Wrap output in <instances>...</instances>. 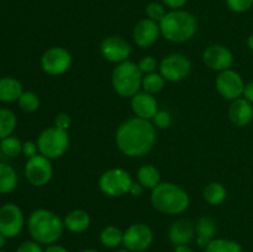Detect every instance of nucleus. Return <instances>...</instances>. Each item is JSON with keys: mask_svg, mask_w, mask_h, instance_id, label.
<instances>
[{"mask_svg": "<svg viewBox=\"0 0 253 252\" xmlns=\"http://www.w3.org/2000/svg\"><path fill=\"white\" fill-rule=\"evenodd\" d=\"M133 184L132 177L124 168H110L100 175L98 187L103 194L110 198H119L130 193Z\"/></svg>", "mask_w": 253, "mask_h": 252, "instance_id": "0eeeda50", "label": "nucleus"}, {"mask_svg": "<svg viewBox=\"0 0 253 252\" xmlns=\"http://www.w3.org/2000/svg\"><path fill=\"white\" fill-rule=\"evenodd\" d=\"M226 5L234 12H246L253 6V0H226Z\"/></svg>", "mask_w": 253, "mask_h": 252, "instance_id": "72a5a7b5", "label": "nucleus"}, {"mask_svg": "<svg viewBox=\"0 0 253 252\" xmlns=\"http://www.w3.org/2000/svg\"><path fill=\"white\" fill-rule=\"evenodd\" d=\"M131 109L135 116L145 120H152L153 116L160 110L155 96L146 91H138L131 98Z\"/></svg>", "mask_w": 253, "mask_h": 252, "instance_id": "f3484780", "label": "nucleus"}, {"mask_svg": "<svg viewBox=\"0 0 253 252\" xmlns=\"http://www.w3.org/2000/svg\"><path fill=\"white\" fill-rule=\"evenodd\" d=\"M173 252H194L189 245H179V246L174 247Z\"/></svg>", "mask_w": 253, "mask_h": 252, "instance_id": "37998d69", "label": "nucleus"}, {"mask_svg": "<svg viewBox=\"0 0 253 252\" xmlns=\"http://www.w3.org/2000/svg\"><path fill=\"white\" fill-rule=\"evenodd\" d=\"M69 135L66 130L51 126L42 131L37 137L40 155L48 160L59 158L67 152L69 147Z\"/></svg>", "mask_w": 253, "mask_h": 252, "instance_id": "423d86ee", "label": "nucleus"}, {"mask_svg": "<svg viewBox=\"0 0 253 252\" xmlns=\"http://www.w3.org/2000/svg\"><path fill=\"white\" fill-rule=\"evenodd\" d=\"M151 203L157 211L168 215H178L189 208L190 198L179 185L170 182H161L151 193Z\"/></svg>", "mask_w": 253, "mask_h": 252, "instance_id": "7ed1b4c3", "label": "nucleus"}, {"mask_svg": "<svg viewBox=\"0 0 253 252\" xmlns=\"http://www.w3.org/2000/svg\"><path fill=\"white\" fill-rule=\"evenodd\" d=\"M0 252H5V251H2V250H0Z\"/></svg>", "mask_w": 253, "mask_h": 252, "instance_id": "8fccbe9b", "label": "nucleus"}, {"mask_svg": "<svg viewBox=\"0 0 253 252\" xmlns=\"http://www.w3.org/2000/svg\"><path fill=\"white\" fill-rule=\"evenodd\" d=\"M72 66V54L64 47L53 46L44 51L41 57V68L46 74L58 77L66 73Z\"/></svg>", "mask_w": 253, "mask_h": 252, "instance_id": "1a4fd4ad", "label": "nucleus"}, {"mask_svg": "<svg viewBox=\"0 0 253 252\" xmlns=\"http://www.w3.org/2000/svg\"><path fill=\"white\" fill-rule=\"evenodd\" d=\"M217 226L214 219L210 216H202L195 222V235H197V245L200 249H205L216 235Z\"/></svg>", "mask_w": 253, "mask_h": 252, "instance_id": "aec40b11", "label": "nucleus"}, {"mask_svg": "<svg viewBox=\"0 0 253 252\" xmlns=\"http://www.w3.org/2000/svg\"><path fill=\"white\" fill-rule=\"evenodd\" d=\"M195 236V224L190 220L180 219L173 222L168 230V239L174 246L188 245Z\"/></svg>", "mask_w": 253, "mask_h": 252, "instance_id": "6ab92c4d", "label": "nucleus"}, {"mask_svg": "<svg viewBox=\"0 0 253 252\" xmlns=\"http://www.w3.org/2000/svg\"><path fill=\"white\" fill-rule=\"evenodd\" d=\"M19 106L25 113H35L40 108V98L34 91H24L17 100Z\"/></svg>", "mask_w": 253, "mask_h": 252, "instance_id": "7c9ffc66", "label": "nucleus"}, {"mask_svg": "<svg viewBox=\"0 0 253 252\" xmlns=\"http://www.w3.org/2000/svg\"><path fill=\"white\" fill-rule=\"evenodd\" d=\"M247 46H249V48L253 52V34L247 37Z\"/></svg>", "mask_w": 253, "mask_h": 252, "instance_id": "c03bdc74", "label": "nucleus"}, {"mask_svg": "<svg viewBox=\"0 0 253 252\" xmlns=\"http://www.w3.org/2000/svg\"><path fill=\"white\" fill-rule=\"evenodd\" d=\"M64 229L72 234H82L90 226V215L82 209L69 211L63 219Z\"/></svg>", "mask_w": 253, "mask_h": 252, "instance_id": "412c9836", "label": "nucleus"}, {"mask_svg": "<svg viewBox=\"0 0 253 252\" xmlns=\"http://www.w3.org/2000/svg\"><path fill=\"white\" fill-rule=\"evenodd\" d=\"M246 100H249L250 103H253V82H250V83L245 84V89H244V94H242Z\"/></svg>", "mask_w": 253, "mask_h": 252, "instance_id": "ea45409f", "label": "nucleus"}, {"mask_svg": "<svg viewBox=\"0 0 253 252\" xmlns=\"http://www.w3.org/2000/svg\"><path fill=\"white\" fill-rule=\"evenodd\" d=\"M187 1L188 0H162L163 4L172 10H180L187 4Z\"/></svg>", "mask_w": 253, "mask_h": 252, "instance_id": "58836bf2", "label": "nucleus"}, {"mask_svg": "<svg viewBox=\"0 0 253 252\" xmlns=\"http://www.w3.org/2000/svg\"><path fill=\"white\" fill-rule=\"evenodd\" d=\"M166 79L163 78L161 73H156V72H152V73L145 74L142 78V90L146 91L148 94H155L160 93L163 88H165Z\"/></svg>", "mask_w": 253, "mask_h": 252, "instance_id": "c85d7f7f", "label": "nucleus"}, {"mask_svg": "<svg viewBox=\"0 0 253 252\" xmlns=\"http://www.w3.org/2000/svg\"><path fill=\"white\" fill-rule=\"evenodd\" d=\"M230 121L237 127H245L253 119V106L245 98L235 99L229 106Z\"/></svg>", "mask_w": 253, "mask_h": 252, "instance_id": "a211bd4d", "label": "nucleus"}, {"mask_svg": "<svg viewBox=\"0 0 253 252\" xmlns=\"http://www.w3.org/2000/svg\"><path fill=\"white\" fill-rule=\"evenodd\" d=\"M99 240L106 249H118L120 245H123L124 231H121L119 227L114 226V225H109L101 230Z\"/></svg>", "mask_w": 253, "mask_h": 252, "instance_id": "393cba45", "label": "nucleus"}, {"mask_svg": "<svg viewBox=\"0 0 253 252\" xmlns=\"http://www.w3.org/2000/svg\"><path fill=\"white\" fill-rule=\"evenodd\" d=\"M5 242H6V237H5L4 235H2L1 232H0V250H1L2 247L5 246Z\"/></svg>", "mask_w": 253, "mask_h": 252, "instance_id": "a18cd8bd", "label": "nucleus"}, {"mask_svg": "<svg viewBox=\"0 0 253 252\" xmlns=\"http://www.w3.org/2000/svg\"><path fill=\"white\" fill-rule=\"evenodd\" d=\"M132 48L124 37L109 36L101 41L100 53L110 63H123L127 61Z\"/></svg>", "mask_w": 253, "mask_h": 252, "instance_id": "4468645a", "label": "nucleus"}, {"mask_svg": "<svg viewBox=\"0 0 253 252\" xmlns=\"http://www.w3.org/2000/svg\"><path fill=\"white\" fill-rule=\"evenodd\" d=\"M137 66L143 74H148L155 72V69L158 66V62L153 56H145L138 61Z\"/></svg>", "mask_w": 253, "mask_h": 252, "instance_id": "f704fd0d", "label": "nucleus"}, {"mask_svg": "<svg viewBox=\"0 0 253 252\" xmlns=\"http://www.w3.org/2000/svg\"><path fill=\"white\" fill-rule=\"evenodd\" d=\"M71 125H72V119L67 113H59L57 114L56 118H54V126L61 128V130L68 131V128L71 127Z\"/></svg>", "mask_w": 253, "mask_h": 252, "instance_id": "e433bc0d", "label": "nucleus"}, {"mask_svg": "<svg viewBox=\"0 0 253 252\" xmlns=\"http://www.w3.org/2000/svg\"><path fill=\"white\" fill-rule=\"evenodd\" d=\"M203 61L208 68L220 73L231 69V66L234 64V54L222 44H211L203 52Z\"/></svg>", "mask_w": 253, "mask_h": 252, "instance_id": "2eb2a0df", "label": "nucleus"}, {"mask_svg": "<svg viewBox=\"0 0 253 252\" xmlns=\"http://www.w3.org/2000/svg\"><path fill=\"white\" fill-rule=\"evenodd\" d=\"M79 252H99L98 250H95V249H84V250H82V251H79Z\"/></svg>", "mask_w": 253, "mask_h": 252, "instance_id": "49530a36", "label": "nucleus"}, {"mask_svg": "<svg viewBox=\"0 0 253 252\" xmlns=\"http://www.w3.org/2000/svg\"><path fill=\"white\" fill-rule=\"evenodd\" d=\"M15 252H44V250L42 249L41 244L34 240H29V241L21 242Z\"/></svg>", "mask_w": 253, "mask_h": 252, "instance_id": "c9c22d12", "label": "nucleus"}, {"mask_svg": "<svg viewBox=\"0 0 253 252\" xmlns=\"http://www.w3.org/2000/svg\"><path fill=\"white\" fill-rule=\"evenodd\" d=\"M215 85H216L217 93L222 98L232 101L242 96L245 82L236 71L227 69V71L220 72L219 76L216 77V81H215Z\"/></svg>", "mask_w": 253, "mask_h": 252, "instance_id": "ddd939ff", "label": "nucleus"}, {"mask_svg": "<svg viewBox=\"0 0 253 252\" xmlns=\"http://www.w3.org/2000/svg\"><path fill=\"white\" fill-rule=\"evenodd\" d=\"M115 142L119 151L127 157H143L155 146L156 127L151 120L133 116L120 124Z\"/></svg>", "mask_w": 253, "mask_h": 252, "instance_id": "f257e3e1", "label": "nucleus"}, {"mask_svg": "<svg viewBox=\"0 0 253 252\" xmlns=\"http://www.w3.org/2000/svg\"><path fill=\"white\" fill-rule=\"evenodd\" d=\"M143 73L137 63L125 61L119 63L111 73V84L114 90L121 98H132L142 88Z\"/></svg>", "mask_w": 253, "mask_h": 252, "instance_id": "39448f33", "label": "nucleus"}, {"mask_svg": "<svg viewBox=\"0 0 253 252\" xmlns=\"http://www.w3.org/2000/svg\"><path fill=\"white\" fill-rule=\"evenodd\" d=\"M143 192H145V188H143L138 182H136V183L133 182V184H132V187H131L130 193H128V194L135 195V197H140V195L143 194Z\"/></svg>", "mask_w": 253, "mask_h": 252, "instance_id": "a19ab883", "label": "nucleus"}, {"mask_svg": "<svg viewBox=\"0 0 253 252\" xmlns=\"http://www.w3.org/2000/svg\"><path fill=\"white\" fill-rule=\"evenodd\" d=\"M22 93H24L22 84L19 79L12 78V77L0 78V101L1 103L17 101Z\"/></svg>", "mask_w": 253, "mask_h": 252, "instance_id": "4be33fe9", "label": "nucleus"}, {"mask_svg": "<svg viewBox=\"0 0 253 252\" xmlns=\"http://www.w3.org/2000/svg\"><path fill=\"white\" fill-rule=\"evenodd\" d=\"M116 252H131V251H128V250H126V249H123V250H118Z\"/></svg>", "mask_w": 253, "mask_h": 252, "instance_id": "de8ad7c7", "label": "nucleus"}, {"mask_svg": "<svg viewBox=\"0 0 253 252\" xmlns=\"http://www.w3.org/2000/svg\"><path fill=\"white\" fill-rule=\"evenodd\" d=\"M153 231L148 225L136 222L124 231L123 245L131 252H145L152 246Z\"/></svg>", "mask_w": 253, "mask_h": 252, "instance_id": "9d476101", "label": "nucleus"}, {"mask_svg": "<svg viewBox=\"0 0 253 252\" xmlns=\"http://www.w3.org/2000/svg\"><path fill=\"white\" fill-rule=\"evenodd\" d=\"M192 71V62L182 53L166 56L160 63V73L167 82L178 83L187 78Z\"/></svg>", "mask_w": 253, "mask_h": 252, "instance_id": "6e6552de", "label": "nucleus"}, {"mask_svg": "<svg viewBox=\"0 0 253 252\" xmlns=\"http://www.w3.org/2000/svg\"><path fill=\"white\" fill-rule=\"evenodd\" d=\"M44 252H68V250H67L64 246H62V245H58L56 242V244L48 245V246L44 249Z\"/></svg>", "mask_w": 253, "mask_h": 252, "instance_id": "79ce46f5", "label": "nucleus"}, {"mask_svg": "<svg viewBox=\"0 0 253 252\" xmlns=\"http://www.w3.org/2000/svg\"><path fill=\"white\" fill-rule=\"evenodd\" d=\"M137 182L145 189H155L161 183V173L153 165L141 166L137 170Z\"/></svg>", "mask_w": 253, "mask_h": 252, "instance_id": "5701e85b", "label": "nucleus"}, {"mask_svg": "<svg viewBox=\"0 0 253 252\" xmlns=\"http://www.w3.org/2000/svg\"><path fill=\"white\" fill-rule=\"evenodd\" d=\"M167 14L165 6L162 4L157 1H152L146 6V15H147V19L153 20L156 22H160L161 20L165 17V15Z\"/></svg>", "mask_w": 253, "mask_h": 252, "instance_id": "2f4dec72", "label": "nucleus"}, {"mask_svg": "<svg viewBox=\"0 0 253 252\" xmlns=\"http://www.w3.org/2000/svg\"><path fill=\"white\" fill-rule=\"evenodd\" d=\"M25 175L34 187H44L48 184L53 175L51 160L42 155H37L27 160L25 165Z\"/></svg>", "mask_w": 253, "mask_h": 252, "instance_id": "9b49d317", "label": "nucleus"}, {"mask_svg": "<svg viewBox=\"0 0 253 252\" xmlns=\"http://www.w3.org/2000/svg\"><path fill=\"white\" fill-rule=\"evenodd\" d=\"M22 153H24L27 158L35 157V156L39 155L40 152L37 142H34V141H26V142L22 143Z\"/></svg>", "mask_w": 253, "mask_h": 252, "instance_id": "4c0bfd02", "label": "nucleus"}, {"mask_svg": "<svg viewBox=\"0 0 253 252\" xmlns=\"http://www.w3.org/2000/svg\"><path fill=\"white\" fill-rule=\"evenodd\" d=\"M227 190L224 187V184L219 182H211L209 184L205 185L203 189V198L205 202L212 207H217V205L222 204L226 200Z\"/></svg>", "mask_w": 253, "mask_h": 252, "instance_id": "b1692460", "label": "nucleus"}, {"mask_svg": "<svg viewBox=\"0 0 253 252\" xmlns=\"http://www.w3.org/2000/svg\"><path fill=\"white\" fill-rule=\"evenodd\" d=\"M0 150L6 157L15 158L22 153V142L15 136H9L0 141Z\"/></svg>", "mask_w": 253, "mask_h": 252, "instance_id": "c756f323", "label": "nucleus"}, {"mask_svg": "<svg viewBox=\"0 0 253 252\" xmlns=\"http://www.w3.org/2000/svg\"><path fill=\"white\" fill-rule=\"evenodd\" d=\"M1 156H2V152H1V150H0V158H1Z\"/></svg>", "mask_w": 253, "mask_h": 252, "instance_id": "09e8293b", "label": "nucleus"}, {"mask_svg": "<svg viewBox=\"0 0 253 252\" xmlns=\"http://www.w3.org/2000/svg\"><path fill=\"white\" fill-rule=\"evenodd\" d=\"M17 185V174L11 166L0 163V194L11 193Z\"/></svg>", "mask_w": 253, "mask_h": 252, "instance_id": "a878e982", "label": "nucleus"}, {"mask_svg": "<svg viewBox=\"0 0 253 252\" xmlns=\"http://www.w3.org/2000/svg\"><path fill=\"white\" fill-rule=\"evenodd\" d=\"M205 252H244L239 242L230 239H214L204 249Z\"/></svg>", "mask_w": 253, "mask_h": 252, "instance_id": "cd10ccee", "label": "nucleus"}, {"mask_svg": "<svg viewBox=\"0 0 253 252\" xmlns=\"http://www.w3.org/2000/svg\"><path fill=\"white\" fill-rule=\"evenodd\" d=\"M27 229L34 241L48 246L61 239L64 224L56 212L47 209H36L30 214Z\"/></svg>", "mask_w": 253, "mask_h": 252, "instance_id": "f03ea898", "label": "nucleus"}, {"mask_svg": "<svg viewBox=\"0 0 253 252\" xmlns=\"http://www.w3.org/2000/svg\"><path fill=\"white\" fill-rule=\"evenodd\" d=\"M16 125V115L9 109H0V141L11 136Z\"/></svg>", "mask_w": 253, "mask_h": 252, "instance_id": "bb28decb", "label": "nucleus"}, {"mask_svg": "<svg viewBox=\"0 0 253 252\" xmlns=\"http://www.w3.org/2000/svg\"><path fill=\"white\" fill-rule=\"evenodd\" d=\"M152 124L155 127L165 130V128H168L172 125V115L167 110H158L157 114L153 116Z\"/></svg>", "mask_w": 253, "mask_h": 252, "instance_id": "473e14b6", "label": "nucleus"}, {"mask_svg": "<svg viewBox=\"0 0 253 252\" xmlns=\"http://www.w3.org/2000/svg\"><path fill=\"white\" fill-rule=\"evenodd\" d=\"M161 34L158 22L150 19H142L135 25L132 31L133 42L141 48H147L156 43Z\"/></svg>", "mask_w": 253, "mask_h": 252, "instance_id": "dca6fc26", "label": "nucleus"}, {"mask_svg": "<svg viewBox=\"0 0 253 252\" xmlns=\"http://www.w3.org/2000/svg\"><path fill=\"white\" fill-rule=\"evenodd\" d=\"M162 36L175 43H183L194 37L198 30L195 16L184 10H172L158 22Z\"/></svg>", "mask_w": 253, "mask_h": 252, "instance_id": "20e7f679", "label": "nucleus"}, {"mask_svg": "<svg viewBox=\"0 0 253 252\" xmlns=\"http://www.w3.org/2000/svg\"><path fill=\"white\" fill-rule=\"evenodd\" d=\"M25 216L16 204L7 203L0 208V232L6 239L16 237L22 231Z\"/></svg>", "mask_w": 253, "mask_h": 252, "instance_id": "f8f14e48", "label": "nucleus"}]
</instances>
